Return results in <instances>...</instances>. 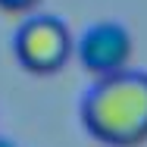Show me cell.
I'll return each mask as SVG.
<instances>
[{
    "mask_svg": "<svg viewBox=\"0 0 147 147\" xmlns=\"http://www.w3.org/2000/svg\"><path fill=\"white\" fill-rule=\"evenodd\" d=\"M13 50H16V59L22 63V69H28L34 75H50V72L66 66V59L72 57L75 44H72L69 28L59 19L34 16L16 31Z\"/></svg>",
    "mask_w": 147,
    "mask_h": 147,
    "instance_id": "7a4b0ae2",
    "label": "cell"
},
{
    "mask_svg": "<svg viewBox=\"0 0 147 147\" xmlns=\"http://www.w3.org/2000/svg\"><path fill=\"white\" fill-rule=\"evenodd\" d=\"M75 50H78V59L88 72H94L97 78H107V75L128 69L135 41L122 22H97L82 34Z\"/></svg>",
    "mask_w": 147,
    "mask_h": 147,
    "instance_id": "3957f363",
    "label": "cell"
},
{
    "mask_svg": "<svg viewBox=\"0 0 147 147\" xmlns=\"http://www.w3.org/2000/svg\"><path fill=\"white\" fill-rule=\"evenodd\" d=\"M41 0H0V9H6V13H28Z\"/></svg>",
    "mask_w": 147,
    "mask_h": 147,
    "instance_id": "277c9868",
    "label": "cell"
},
{
    "mask_svg": "<svg viewBox=\"0 0 147 147\" xmlns=\"http://www.w3.org/2000/svg\"><path fill=\"white\" fill-rule=\"evenodd\" d=\"M0 147H16V144H13V141H3V138H0Z\"/></svg>",
    "mask_w": 147,
    "mask_h": 147,
    "instance_id": "5b68a950",
    "label": "cell"
},
{
    "mask_svg": "<svg viewBox=\"0 0 147 147\" xmlns=\"http://www.w3.org/2000/svg\"><path fill=\"white\" fill-rule=\"evenodd\" d=\"M82 122L107 147H138L147 141V72L125 69L97 78L82 100Z\"/></svg>",
    "mask_w": 147,
    "mask_h": 147,
    "instance_id": "6da1fadb",
    "label": "cell"
}]
</instances>
